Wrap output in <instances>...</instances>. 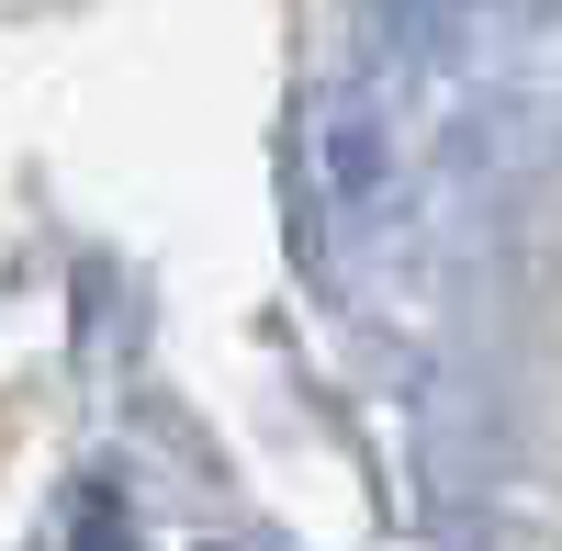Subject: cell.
Instances as JSON below:
<instances>
[{
    "label": "cell",
    "mask_w": 562,
    "mask_h": 551,
    "mask_svg": "<svg viewBox=\"0 0 562 551\" xmlns=\"http://www.w3.org/2000/svg\"><path fill=\"white\" fill-rule=\"evenodd\" d=\"M79 551H135V540H124V518H113V507H90V518H79Z\"/></svg>",
    "instance_id": "obj_1"
}]
</instances>
